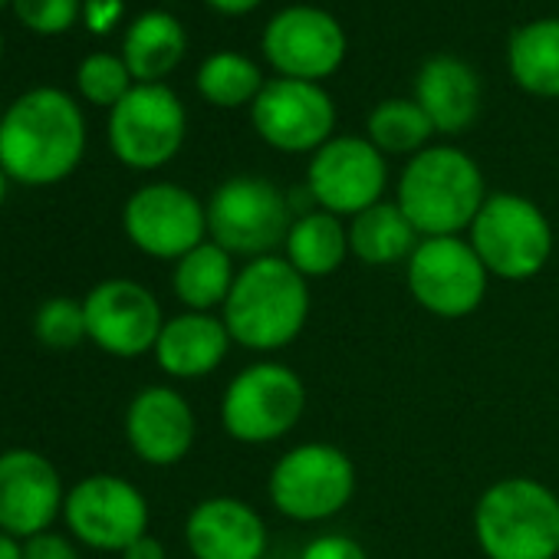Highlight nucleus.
I'll return each mask as SVG.
<instances>
[{
  "mask_svg": "<svg viewBox=\"0 0 559 559\" xmlns=\"http://www.w3.org/2000/svg\"><path fill=\"white\" fill-rule=\"evenodd\" d=\"M119 556H122V559H168L165 546H162L152 533H145V536H139L135 543H129Z\"/></svg>",
  "mask_w": 559,
  "mask_h": 559,
  "instance_id": "nucleus-35",
  "label": "nucleus"
},
{
  "mask_svg": "<svg viewBox=\"0 0 559 559\" xmlns=\"http://www.w3.org/2000/svg\"><path fill=\"white\" fill-rule=\"evenodd\" d=\"M145 493L116 474H90L70 487L63 520L70 533L103 552H122L129 543L148 533Z\"/></svg>",
  "mask_w": 559,
  "mask_h": 559,
  "instance_id": "nucleus-11",
  "label": "nucleus"
},
{
  "mask_svg": "<svg viewBox=\"0 0 559 559\" xmlns=\"http://www.w3.org/2000/svg\"><path fill=\"white\" fill-rule=\"evenodd\" d=\"M435 135L431 119L412 99H389L369 116V142L385 155H418Z\"/></svg>",
  "mask_w": 559,
  "mask_h": 559,
  "instance_id": "nucleus-27",
  "label": "nucleus"
},
{
  "mask_svg": "<svg viewBox=\"0 0 559 559\" xmlns=\"http://www.w3.org/2000/svg\"><path fill=\"white\" fill-rule=\"evenodd\" d=\"M67 490L53 461L34 448H11L0 454V530L31 539L63 513Z\"/></svg>",
  "mask_w": 559,
  "mask_h": 559,
  "instance_id": "nucleus-17",
  "label": "nucleus"
},
{
  "mask_svg": "<svg viewBox=\"0 0 559 559\" xmlns=\"http://www.w3.org/2000/svg\"><path fill=\"white\" fill-rule=\"evenodd\" d=\"M185 129L181 99L162 83H139L109 116V145L122 165L152 171L178 155Z\"/></svg>",
  "mask_w": 559,
  "mask_h": 559,
  "instance_id": "nucleus-10",
  "label": "nucleus"
},
{
  "mask_svg": "<svg viewBox=\"0 0 559 559\" xmlns=\"http://www.w3.org/2000/svg\"><path fill=\"white\" fill-rule=\"evenodd\" d=\"M207 4L221 14H247L260 4V0H207Z\"/></svg>",
  "mask_w": 559,
  "mask_h": 559,
  "instance_id": "nucleus-36",
  "label": "nucleus"
},
{
  "mask_svg": "<svg viewBox=\"0 0 559 559\" xmlns=\"http://www.w3.org/2000/svg\"><path fill=\"white\" fill-rule=\"evenodd\" d=\"M415 103L431 119L435 132L457 135L471 129L480 109V83L457 57H435L415 80Z\"/></svg>",
  "mask_w": 559,
  "mask_h": 559,
  "instance_id": "nucleus-21",
  "label": "nucleus"
},
{
  "mask_svg": "<svg viewBox=\"0 0 559 559\" xmlns=\"http://www.w3.org/2000/svg\"><path fill=\"white\" fill-rule=\"evenodd\" d=\"M230 346H234V340L221 317L185 310V313L165 320L152 356L165 376L194 382V379H204L214 369H221Z\"/></svg>",
  "mask_w": 559,
  "mask_h": 559,
  "instance_id": "nucleus-20",
  "label": "nucleus"
},
{
  "mask_svg": "<svg viewBox=\"0 0 559 559\" xmlns=\"http://www.w3.org/2000/svg\"><path fill=\"white\" fill-rule=\"evenodd\" d=\"M119 11H122V0H86V24H90V31H96V34L109 31L116 24Z\"/></svg>",
  "mask_w": 559,
  "mask_h": 559,
  "instance_id": "nucleus-34",
  "label": "nucleus"
},
{
  "mask_svg": "<svg viewBox=\"0 0 559 559\" xmlns=\"http://www.w3.org/2000/svg\"><path fill=\"white\" fill-rule=\"evenodd\" d=\"M307 412V385L284 362L240 369L221 395V425L240 444H273L287 438Z\"/></svg>",
  "mask_w": 559,
  "mask_h": 559,
  "instance_id": "nucleus-8",
  "label": "nucleus"
},
{
  "mask_svg": "<svg viewBox=\"0 0 559 559\" xmlns=\"http://www.w3.org/2000/svg\"><path fill=\"white\" fill-rule=\"evenodd\" d=\"M356 493L353 457L330 441H304L276 457L266 477V497L280 516L294 523H323L349 507Z\"/></svg>",
  "mask_w": 559,
  "mask_h": 559,
  "instance_id": "nucleus-5",
  "label": "nucleus"
},
{
  "mask_svg": "<svg viewBox=\"0 0 559 559\" xmlns=\"http://www.w3.org/2000/svg\"><path fill=\"white\" fill-rule=\"evenodd\" d=\"M310 307V280L284 253H270L247 260L237 270L221 320L234 346L270 356L287 349L304 333Z\"/></svg>",
  "mask_w": 559,
  "mask_h": 559,
  "instance_id": "nucleus-2",
  "label": "nucleus"
},
{
  "mask_svg": "<svg viewBox=\"0 0 559 559\" xmlns=\"http://www.w3.org/2000/svg\"><path fill=\"white\" fill-rule=\"evenodd\" d=\"M185 543L194 559H266L270 533L257 507L240 497H204L185 520Z\"/></svg>",
  "mask_w": 559,
  "mask_h": 559,
  "instance_id": "nucleus-19",
  "label": "nucleus"
},
{
  "mask_svg": "<svg viewBox=\"0 0 559 559\" xmlns=\"http://www.w3.org/2000/svg\"><path fill=\"white\" fill-rule=\"evenodd\" d=\"M412 300L438 320L471 317L484 297L490 273L464 237H421L405 263Z\"/></svg>",
  "mask_w": 559,
  "mask_h": 559,
  "instance_id": "nucleus-9",
  "label": "nucleus"
},
{
  "mask_svg": "<svg viewBox=\"0 0 559 559\" xmlns=\"http://www.w3.org/2000/svg\"><path fill=\"white\" fill-rule=\"evenodd\" d=\"M0 50H4V44H0Z\"/></svg>",
  "mask_w": 559,
  "mask_h": 559,
  "instance_id": "nucleus-41",
  "label": "nucleus"
},
{
  "mask_svg": "<svg viewBox=\"0 0 559 559\" xmlns=\"http://www.w3.org/2000/svg\"><path fill=\"white\" fill-rule=\"evenodd\" d=\"M4 4H8V0H0V8H4Z\"/></svg>",
  "mask_w": 559,
  "mask_h": 559,
  "instance_id": "nucleus-39",
  "label": "nucleus"
},
{
  "mask_svg": "<svg viewBox=\"0 0 559 559\" xmlns=\"http://www.w3.org/2000/svg\"><path fill=\"white\" fill-rule=\"evenodd\" d=\"M263 90L260 70L240 53H214L198 70V93L224 109L253 103Z\"/></svg>",
  "mask_w": 559,
  "mask_h": 559,
  "instance_id": "nucleus-28",
  "label": "nucleus"
},
{
  "mask_svg": "<svg viewBox=\"0 0 559 559\" xmlns=\"http://www.w3.org/2000/svg\"><path fill=\"white\" fill-rule=\"evenodd\" d=\"M237 280L234 257L214 240L198 243L171 270V290L178 304L191 313H214L227 304Z\"/></svg>",
  "mask_w": 559,
  "mask_h": 559,
  "instance_id": "nucleus-22",
  "label": "nucleus"
},
{
  "mask_svg": "<svg viewBox=\"0 0 559 559\" xmlns=\"http://www.w3.org/2000/svg\"><path fill=\"white\" fill-rule=\"evenodd\" d=\"M471 247L490 276L523 284L546 270L552 257V224L523 194H487L467 230Z\"/></svg>",
  "mask_w": 559,
  "mask_h": 559,
  "instance_id": "nucleus-7",
  "label": "nucleus"
},
{
  "mask_svg": "<svg viewBox=\"0 0 559 559\" xmlns=\"http://www.w3.org/2000/svg\"><path fill=\"white\" fill-rule=\"evenodd\" d=\"M207 207V240L224 247L230 257H270L287 243L294 227V204L273 181L257 175L227 178Z\"/></svg>",
  "mask_w": 559,
  "mask_h": 559,
  "instance_id": "nucleus-6",
  "label": "nucleus"
},
{
  "mask_svg": "<svg viewBox=\"0 0 559 559\" xmlns=\"http://www.w3.org/2000/svg\"><path fill=\"white\" fill-rule=\"evenodd\" d=\"M284 257L307 276V280H323L333 276L346 257H353L349 250V227L343 224V217L330 214V211H307L294 221L287 243H284Z\"/></svg>",
  "mask_w": 559,
  "mask_h": 559,
  "instance_id": "nucleus-24",
  "label": "nucleus"
},
{
  "mask_svg": "<svg viewBox=\"0 0 559 559\" xmlns=\"http://www.w3.org/2000/svg\"><path fill=\"white\" fill-rule=\"evenodd\" d=\"M21 543H24V559H80L73 539L63 533H53V530H44Z\"/></svg>",
  "mask_w": 559,
  "mask_h": 559,
  "instance_id": "nucleus-33",
  "label": "nucleus"
},
{
  "mask_svg": "<svg viewBox=\"0 0 559 559\" xmlns=\"http://www.w3.org/2000/svg\"><path fill=\"white\" fill-rule=\"evenodd\" d=\"M487 201L477 162L451 145L412 155L399 178V207L421 237H461Z\"/></svg>",
  "mask_w": 559,
  "mask_h": 559,
  "instance_id": "nucleus-3",
  "label": "nucleus"
},
{
  "mask_svg": "<svg viewBox=\"0 0 559 559\" xmlns=\"http://www.w3.org/2000/svg\"><path fill=\"white\" fill-rule=\"evenodd\" d=\"M76 86L90 103L116 109L132 90V73H129L126 60H119L112 53H93L80 63Z\"/></svg>",
  "mask_w": 559,
  "mask_h": 559,
  "instance_id": "nucleus-30",
  "label": "nucleus"
},
{
  "mask_svg": "<svg viewBox=\"0 0 559 559\" xmlns=\"http://www.w3.org/2000/svg\"><path fill=\"white\" fill-rule=\"evenodd\" d=\"M122 227L135 250L155 260H181L207 240V207L181 185L155 181L122 207Z\"/></svg>",
  "mask_w": 559,
  "mask_h": 559,
  "instance_id": "nucleus-12",
  "label": "nucleus"
},
{
  "mask_svg": "<svg viewBox=\"0 0 559 559\" xmlns=\"http://www.w3.org/2000/svg\"><path fill=\"white\" fill-rule=\"evenodd\" d=\"M0 559H24V543L0 530Z\"/></svg>",
  "mask_w": 559,
  "mask_h": 559,
  "instance_id": "nucleus-37",
  "label": "nucleus"
},
{
  "mask_svg": "<svg viewBox=\"0 0 559 559\" xmlns=\"http://www.w3.org/2000/svg\"><path fill=\"white\" fill-rule=\"evenodd\" d=\"M83 152L86 122L63 90H31L0 119V168L17 185H57L76 171Z\"/></svg>",
  "mask_w": 559,
  "mask_h": 559,
  "instance_id": "nucleus-1",
  "label": "nucleus"
},
{
  "mask_svg": "<svg viewBox=\"0 0 559 559\" xmlns=\"http://www.w3.org/2000/svg\"><path fill=\"white\" fill-rule=\"evenodd\" d=\"M0 119H4V116H0Z\"/></svg>",
  "mask_w": 559,
  "mask_h": 559,
  "instance_id": "nucleus-42",
  "label": "nucleus"
},
{
  "mask_svg": "<svg viewBox=\"0 0 559 559\" xmlns=\"http://www.w3.org/2000/svg\"><path fill=\"white\" fill-rule=\"evenodd\" d=\"M300 559H369V552L359 539L346 533H323L304 546Z\"/></svg>",
  "mask_w": 559,
  "mask_h": 559,
  "instance_id": "nucleus-32",
  "label": "nucleus"
},
{
  "mask_svg": "<svg viewBox=\"0 0 559 559\" xmlns=\"http://www.w3.org/2000/svg\"><path fill=\"white\" fill-rule=\"evenodd\" d=\"M8 181H11V178H8V171L0 168V204H4V198H8Z\"/></svg>",
  "mask_w": 559,
  "mask_h": 559,
  "instance_id": "nucleus-38",
  "label": "nucleus"
},
{
  "mask_svg": "<svg viewBox=\"0 0 559 559\" xmlns=\"http://www.w3.org/2000/svg\"><path fill=\"white\" fill-rule=\"evenodd\" d=\"M198 438V418L188 399L171 385H148L126 408V441L132 454L152 467L185 461Z\"/></svg>",
  "mask_w": 559,
  "mask_h": 559,
  "instance_id": "nucleus-18",
  "label": "nucleus"
},
{
  "mask_svg": "<svg viewBox=\"0 0 559 559\" xmlns=\"http://www.w3.org/2000/svg\"><path fill=\"white\" fill-rule=\"evenodd\" d=\"M513 80L543 99H559V21H536L510 40Z\"/></svg>",
  "mask_w": 559,
  "mask_h": 559,
  "instance_id": "nucleus-26",
  "label": "nucleus"
},
{
  "mask_svg": "<svg viewBox=\"0 0 559 559\" xmlns=\"http://www.w3.org/2000/svg\"><path fill=\"white\" fill-rule=\"evenodd\" d=\"M257 135L280 152H317L336 126L333 99L304 80H273L260 90L250 109Z\"/></svg>",
  "mask_w": 559,
  "mask_h": 559,
  "instance_id": "nucleus-15",
  "label": "nucleus"
},
{
  "mask_svg": "<svg viewBox=\"0 0 559 559\" xmlns=\"http://www.w3.org/2000/svg\"><path fill=\"white\" fill-rule=\"evenodd\" d=\"M185 57V31L181 24L165 11L142 14L122 44V60L139 83H158L165 80Z\"/></svg>",
  "mask_w": 559,
  "mask_h": 559,
  "instance_id": "nucleus-25",
  "label": "nucleus"
},
{
  "mask_svg": "<svg viewBox=\"0 0 559 559\" xmlns=\"http://www.w3.org/2000/svg\"><path fill=\"white\" fill-rule=\"evenodd\" d=\"M474 539L487 559H556L559 497L536 477H500L474 503Z\"/></svg>",
  "mask_w": 559,
  "mask_h": 559,
  "instance_id": "nucleus-4",
  "label": "nucleus"
},
{
  "mask_svg": "<svg viewBox=\"0 0 559 559\" xmlns=\"http://www.w3.org/2000/svg\"><path fill=\"white\" fill-rule=\"evenodd\" d=\"M14 11L37 34H63L80 17V0H14Z\"/></svg>",
  "mask_w": 559,
  "mask_h": 559,
  "instance_id": "nucleus-31",
  "label": "nucleus"
},
{
  "mask_svg": "<svg viewBox=\"0 0 559 559\" xmlns=\"http://www.w3.org/2000/svg\"><path fill=\"white\" fill-rule=\"evenodd\" d=\"M263 53L284 80L317 83L340 70L346 57V34L326 11L290 8L266 24Z\"/></svg>",
  "mask_w": 559,
  "mask_h": 559,
  "instance_id": "nucleus-16",
  "label": "nucleus"
},
{
  "mask_svg": "<svg viewBox=\"0 0 559 559\" xmlns=\"http://www.w3.org/2000/svg\"><path fill=\"white\" fill-rule=\"evenodd\" d=\"M389 185L385 155L359 135L330 139L313 152L307 171V191L320 211L336 217H356L382 201Z\"/></svg>",
  "mask_w": 559,
  "mask_h": 559,
  "instance_id": "nucleus-13",
  "label": "nucleus"
},
{
  "mask_svg": "<svg viewBox=\"0 0 559 559\" xmlns=\"http://www.w3.org/2000/svg\"><path fill=\"white\" fill-rule=\"evenodd\" d=\"M34 336H37V343H44L47 349H57V353L76 349L80 343L90 340L83 304L70 300V297L47 300L34 317Z\"/></svg>",
  "mask_w": 559,
  "mask_h": 559,
  "instance_id": "nucleus-29",
  "label": "nucleus"
},
{
  "mask_svg": "<svg viewBox=\"0 0 559 559\" xmlns=\"http://www.w3.org/2000/svg\"><path fill=\"white\" fill-rule=\"evenodd\" d=\"M266 559H276V556H266Z\"/></svg>",
  "mask_w": 559,
  "mask_h": 559,
  "instance_id": "nucleus-40",
  "label": "nucleus"
},
{
  "mask_svg": "<svg viewBox=\"0 0 559 559\" xmlns=\"http://www.w3.org/2000/svg\"><path fill=\"white\" fill-rule=\"evenodd\" d=\"M83 313L90 343L116 359H139L155 353L158 333L165 326L155 294L126 276L96 284L83 300Z\"/></svg>",
  "mask_w": 559,
  "mask_h": 559,
  "instance_id": "nucleus-14",
  "label": "nucleus"
},
{
  "mask_svg": "<svg viewBox=\"0 0 559 559\" xmlns=\"http://www.w3.org/2000/svg\"><path fill=\"white\" fill-rule=\"evenodd\" d=\"M418 243H421V234L415 230V224L405 217V211L395 201H379L349 221V250L366 266L408 263Z\"/></svg>",
  "mask_w": 559,
  "mask_h": 559,
  "instance_id": "nucleus-23",
  "label": "nucleus"
}]
</instances>
